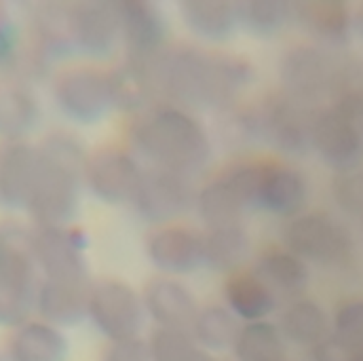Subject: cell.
<instances>
[{
  "label": "cell",
  "instance_id": "obj_1",
  "mask_svg": "<svg viewBox=\"0 0 363 361\" xmlns=\"http://www.w3.org/2000/svg\"><path fill=\"white\" fill-rule=\"evenodd\" d=\"M254 81V64L243 55L167 47L165 104L184 110H224L239 101Z\"/></svg>",
  "mask_w": 363,
  "mask_h": 361
},
{
  "label": "cell",
  "instance_id": "obj_2",
  "mask_svg": "<svg viewBox=\"0 0 363 361\" xmlns=\"http://www.w3.org/2000/svg\"><path fill=\"white\" fill-rule=\"evenodd\" d=\"M133 155L148 161V167L169 170L184 176L196 174L211 159V138L205 125L174 104H157L133 116L129 127Z\"/></svg>",
  "mask_w": 363,
  "mask_h": 361
},
{
  "label": "cell",
  "instance_id": "obj_3",
  "mask_svg": "<svg viewBox=\"0 0 363 361\" xmlns=\"http://www.w3.org/2000/svg\"><path fill=\"white\" fill-rule=\"evenodd\" d=\"M40 170L26 211L36 226H70L79 211L89 155L66 131L49 133L40 144Z\"/></svg>",
  "mask_w": 363,
  "mask_h": 361
},
{
  "label": "cell",
  "instance_id": "obj_4",
  "mask_svg": "<svg viewBox=\"0 0 363 361\" xmlns=\"http://www.w3.org/2000/svg\"><path fill=\"white\" fill-rule=\"evenodd\" d=\"M277 72L281 91L319 108L363 89V64L355 55L315 43H298L285 49Z\"/></svg>",
  "mask_w": 363,
  "mask_h": 361
},
{
  "label": "cell",
  "instance_id": "obj_5",
  "mask_svg": "<svg viewBox=\"0 0 363 361\" xmlns=\"http://www.w3.org/2000/svg\"><path fill=\"white\" fill-rule=\"evenodd\" d=\"M283 248L306 265L342 269L355 256V239L349 226L328 211H304L287 220Z\"/></svg>",
  "mask_w": 363,
  "mask_h": 361
},
{
  "label": "cell",
  "instance_id": "obj_6",
  "mask_svg": "<svg viewBox=\"0 0 363 361\" xmlns=\"http://www.w3.org/2000/svg\"><path fill=\"white\" fill-rule=\"evenodd\" d=\"M245 188L252 209H262L281 218L304 213L308 203V180L294 165L281 161H256L233 167Z\"/></svg>",
  "mask_w": 363,
  "mask_h": 361
},
{
  "label": "cell",
  "instance_id": "obj_7",
  "mask_svg": "<svg viewBox=\"0 0 363 361\" xmlns=\"http://www.w3.org/2000/svg\"><path fill=\"white\" fill-rule=\"evenodd\" d=\"M319 106L306 104L285 91L264 97L258 106L260 140L285 159H304L313 152Z\"/></svg>",
  "mask_w": 363,
  "mask_h": 361
},
{
  "label": "cell",
  "instance_id": "obj_8",
  "mask_svg": "<svg viewBox=\"0 0 363 361\" xmlns=\"http://www.w3.org/2000/svg\"><path fill=\"white\" fill-rule=\"evenodd\" d=\"M144 311L142 296L129 283L121 279H99L91 283L89 319L110 343L140 338Z\"/></svg>",
  "mask_w": 363,
  "mask_h": 361
},
{
  "label": "cell",
  "instance_id": "obj_9",
  "mask_svg": "<svg viewBox=\"0 0 363 361\" xmlns=\"http://www.w3.org/2000/svg\"><path fill=\"white\" fill-rule=\"evenodd\" d=\"M38 283V267L32 250L0 243V326L19 328L30 321Z\"/></svg>",
  "mask_w": 363,
  "mask_h": 361
},
{
  "label": "cell",
  "instance_id": "obj_10",
  "mask_svg": "<svg viewBox=\"0 0 363 361\" xmlns=\"http://www.w3.org/2000/svg\"><path fill=\"white\" fill-rule=\"evenodd\" d=\"M57 108L79 125L99 123L112 108L110 72L93 66H74L64 70L53 83Z\"/></svg>",
  "mask_w": 363,
  "mask_h": 361
},
{
  "label": "cell",
  "instance_id": "obj_11",
  "mask_svg": "<svg viewBox=\"0 0 363 361\" xmlns=\"http://www.w3.org/2000/svg\"><path fill=\"white\" fill-rule=\"evenodd\" d=\"M313 152L334 174L363 167V133L357 118L336 104L319 108Z\"/></svg>",
  "mask_w": 363,
  "mask_h": 361
},
{
  "label": "cell",
  "instance_id": "obj_12",
  "mask_svg": "<svg viewBox=\"0 0 363 361\" xmlns=\"http://www.w3.org/2000/svg\"><path fill=\"white\" fill-rule=\"evenodd\" d=\"M196 192L192 178L178 172L146 167L131 207L140 218L152 224H172L196 203Z\"/></svg>",
  "mask_w": 363,
  "mask_h": 361
},
{
  "label": "cell",
  "instance_id": "obj_13",
  "mask_svg": "<svg viewBox=\"0 0 363 361\" xmlns=\"http://www.w3.org/2000/svg\"><path fill=\"white\" fill-rule=\"evenodd\" d=\"M144 167L138 157L123 148H101L89 155L85 167V184L106 205H125L133 201Z\"/></svg>",
  "mask_w": 363,
  "mask_h": 361
},
{
  "label": "cell",
  "instance_id": "obj_14",
  "mask_svg": "<svg viewBox=\"0 0 363 361\" xmlns=\"http://www.w3.org/2000/svg\"><path fill=\"white\" fill-rule=\"evenodd\" d=\"M32 254L38 271L49 279H89L83 233L72 226H36Z\"/></svg>",
  "mask_w": 363,
  "mask_h": 361
},
{
  "label": "cell",
  "instance_id": "obj_15",
  "mask_svg": "<svg viewBox=\"0 0 363 361\" xmlns=\"http://www.w3.org/2000/svg\"><path fill=\"white\" fill-rule=\"evenodd\" d=\"M291 23L308 36V43L345 49L355 32V13L342 0H298L291 2Z\"/></svg>",
  "mask_w": 363,
  "mask_h": 361
},
{
  "label": "cell",
  "instance_id": "obj_16",
  "mask_svg": "<svg viewBox=\"0 0 363 361\" xmlns=\"http://www.w3.org/2000/svg\"><path fill=\"white\" fill-rule=\"evenodd\" d=\"M74 49L91 60L110 57L121 45V21L116 2H72Z\"/></svg>",
  "mask_w": 363,
  "mask_h": 361
},
{
  "label": "cell",
  "instance_id": "obj_17",
  "mask_svg": "<svg viewBox=\"0 0 363 361\" xmlns=\"http://www.w3.org/2000/svg\"><path fill=\"white\" fill-rule=\"evenodd\" d=\"M146 256L165 277L190 274L205 267V241L190 226L165 224L148 235Z\"/></svg>",
  "mask_w": 363,
  "mask_h": 361
},
{
  "label": "cell",
  "instance_id": "obj_18",
  "mask_svg": "<svg viewBox=\"0 0 363 361\" xmlns=\"http://www.w3.org/2000/svg\"><path fill=\"white\" fill-rule=\"evenodd\" d=\"M121 21V45L127 57H144L167 49L169 21L163 11L148 0L116 2Z\"/></svg>",
  "mask_w": 363,
  "mask_h": 361
},
{
  "label": "cell",
  "instance_id": "obj_19",
  "mask_svg": "<svg viewBox=\"0 0 363 361\" xmlns=\"http://www.w3.org/2000/svg\"><path fill=\"white\" fill-rule=\"evenodd\" d=\"M89 279H49L43 277L36 289L34 309L43 321L55 328H74L89 317Z\"/></svg>",
  "mask_w": 363,
  "mask_h": 361
},
{
  "label": "cell",
  "instance_id": "obj_20",
  "mask_svg": "<svg viewBox=\"0 0 363 361\" xmlns=\"http://www.w3.org/2000/svg\"><path fill=\"white\" fill-rule=\"evenodd\" d=\"M40 170L38 146L19 140L0 144V205L26 209Z\"/></svg>",
  "mask_w": 363,
  "mask_h": 361
},
{
  "label": "cell",
  "instance_id": "obj_21",
  "mask_svg": "<svg viewBox=\"0 0 363 361\" xmlns=\"http://www.w3.org/2000/svg\"><path fill=\"white\" fill-rule=\"evenodd\" d=\"M144 309L157 321L159 328L188 330L192 328L201 304L196 296L176 277H155L146 283Z\"/></svg>",
  "mask_w": 363,
  "mask_h": 361
},
{
  "label": "cell",
  "instance_id": "obj_22",
  "mask_svg": "<svg viewBox=\"0 0 363 361\" xmlns=\"http://www.w3.org/2000/svg\"><path fill=\"white\" fill-rule=\"evenodd\" d=\"M194 207L207 228L245 224L243 220H245L247 211L252 209L250 199L233 170L220 178L207 182L196 192Z\"/></svg>",
  "mask_w": 363,
  "mask_h": 361
},
{
  "label": "cell",
  "instance_id": "obj_23",
  "mask_svg": "<svg viewBox=\"0 0 363 361\" xmlns=\"http://www.w3.org/2000/svg\"><path fill=\"white\" fill-rule=\"evenodd\" d=\"M30 43L51 62L77 53L72 30V4L40 2L30 15Z\"/></svg>",
  "mask_w": 363,
  "mask_h": 361
},
{
  "label": "cell",
  "instance_id": "obj_24",
  "mask_svg": "<svg viewBox=\"0 0 363 361\" xmlns=\"http://www.w3.org/2000/svg\"><path fill=\"white\" fill-rule=\"evenodd\" d=\"M180 15L186 28L207 43H224L241 28L239 4L230 0H184Z\"/></svg>",
  "mask_w": 363,
  "mask_h": 361
},
{
  "label": "cell",
  "instance_id": "obj_25",
  "mask_svg": "<svg viewBox=\"0 0 363 361\" xmlns=\"http://www.w3.org/2000/svg\"><path fill=\"white\" fill-rule=\"evenodd\" d=\"M226 306L243 321H267L279 306V296L256 271H239L228 277L224 287Z\"/></svg>",
  "mask_w": 363,
  "mask_h": 361
},
{
  "label": "cell",
  "instance_id": "obj_26",
  "mask_svg": "<svg viewBox=\"0 0 363 361\" xmlns=\"http://www.w3.org/2000/svg\"><path fill=\"white\" fill-rule=\"evenodd\" d=\"M279 330L291 345L313 349L332 334V317L313 298H296L287 302L279 317Z\"/></svg>",
  "mask_w": 363,
  "mask_h": 361
},
{
  "label": "cell",
  "instance_id": "obj_27",
  "mask_svg": "<svg viewBox=\"0 0 363 361\" xmlns=\"http://www.w3.org/2000/svg\"><path fill=\"white\" fill-rule=\"evenodd\" d=\"M9 353L17 361H66L68 340L60 328L47 321H26L15 328L9 345Z\"/></svg>",
  "mask_w": 363,
  "mask_h": 361
},
{
  "label": "cell",
  "instance_id": "obj_28",
  "mask_svg": "<svg viewBox=\"0 0 363 361\" xmlns=\"http://www.w3.org/2000/svg\"><path fill=\"white\" fill-rule=\"evenodd\" d=\"M256 272L267 281V285L279 296V300H296L302 298V291L308 285L311 271L308 265L298 258L287 248L267 250L256 265Z\"/></svg>",
  "mask_w": 363,
  "mask_h": 361
},
{
  "label": "cell",
  "instance_id": "obj_29",
  "mask_svg": "<svg viewBox=\"0 0 363 361\" xmlns=\"http://www.w3.org/2000/svg\"><path fill=\"white\" fill-rule=\"evenodd\" d=\"M40 108L32 91L17 81L0 83V138L2 142L23 140L38 123Z\"/></svg>",
  "mask_w": 363,
  "mask_h": 361
},
{
  "label": "cell",
  "instance_id": "obj_30",
  "mask_svg": "<svg viewBox=\"0 0 363 361\" xmlns=\"http://www.w3.org/2000/svg\"><path fill=\"white\" fill-rule=\"evenodd\" d=\"M205 241V267L216 272H239L241 265L252 252V239L245 224L207 228L203 235Z\"/></svg>",
  "mask_w": 363,
  "mask_h": 361
},
{
  "label": "cell",
  "instance_id": "obj_31",
  "mask_svg": "<svg viewBox=\"0 0 363 361\" xmlns=\"http://www.w3.org/2000/svg\"><path fill=\"white\" fill-rule=\"evenodd\" d=\"M243 326H239V317L222 304H207L201 306L190 334L192 338L207 351H226L235 349Z\"/></svg>",
  "mask_w": 363,
  "mask_h": 361
},
{
  "label": "cell",
  "instance_id": "obj_32",
  "mask_svg": "<svg viewBox=\"0 0 363 361\" xmlns=\"http://www.w3.org/2000/svg\"><path fill=\"white\" fill-rule=\"evenodd\" d=\"M237 361H285L287 340L271 321L245 323L235 343Z\"/></svg>",
  "mask_w": 363,
  "mask_h": 361
},
{
  "label": "cell",
  "instance_id": "obj_33",
  "mask_svg": "<svg viewBox=\"0 0 363 361\" xmlns=\"http://www.w3.org/2000/svg\"><path fill=\"white\" fill-rule=\"evenodd\" d=\"M239 23L254 38H277L291 23V2L245 0L239 2Z\"/></svg>",
  "mask_w": 363,
  "mask_h": 361
},
{
  "label": "cell",
  "instance_id": "obj_34",
  "mask_svg": "<svg viewBox=\"0 0 363 361\" xmlns=\"http://www.w3.org/2000/svg\"><path fill=\"white\" fill-rule=\"evenodd\" d=\"M222 118L218 125L220 142L228 148H245L260 140V116L258 106H245L241 101L220 110Z\"/></svg>",
  "mask_w": 363,
  "mask_h": 361
},
{
  "label": "cell",
  "instance_id": "obj_35",
  "mask_svg": "<svg viewBox=\"0 0 363 361\" xmlns=\"http://www.w3.org/2000/svg\"><path fill=\"white\" fill-rule=\"evenodd\" d=\"M155 361H213L188 330L157 328L150 338Z\"/></svg>",
  "mask_w": 363,
  "mask_h": 361
},
{
  "label": "cell",
  "instance_id": "obj_36",
  "mask_svg": "<svg viewBox=\"0 0 363 361\" xmlns=\"http://www.w3.org/2000/svg\"><path fill=\"white\" fill-rule=\"evenodd\" d=\"M332 334L353 351L363 349V298L345 300L332 317Z\"/></svg>",
  "mask_w": 363,
  "mask_h": 361
},
{
  "label": "cell",
  "instance_id": "obj_37",
  "mask_svg": "<svg viewBox=\"0 0 363 361\" xmlns=\"http://www.w3.org/2000/svg\"><path fill=\"white\" fill-rule=\"evenodd\" d=\"M332 199L336 201L342 213L353 216V218H363V167L334 174Z\"/></svg>",
  "mask_w": 363,
  "mask_h": 361
},
{
  "label": "cell",
  "instance_id": "obj_38",
  "mask_svg": "<svg viewBox=\"0 0 363 361\" xmlns=\"http://www.w3.org/2000/svg\"><path fill=\"white\" fill-rule=\"evenodd\" d=\"M104 361H155V357H152L150 343L142 338H133L123 343H110Z\"/></svg>",
  "mask_w": 363,
  "mask_h": 361
},
{
  "label": "cell",
  "instance_id": "obj_39",
  "mask_svg": "<svg viewBox=\"0 0 363 361\" xmlns=\"http://www.w3.org/2000/svg\"><path fill=\"white\" fill-rule=\"evenodd\" d=\"M353 349L347 347L338 336L330 334L325 340H321L317 347L311 349L313 361H349L353 357Z\"/></svg>",
  "mask_w": 363,
  "mask_h": 361
},
{
  "label": "cell",
  "instance_id": "obj_40",
  "mask_svg": "<svg viewBox=\"0 0 363 361\" xmlns=\"http://www.w3.org/2000/svg\"><path fill=\"white\" fill-rule=\"evenodd\" d=\"M334 104H336V106H342L345 110H349V112L357 118V123H359L363 133V89L347 93L345 97L336 99Z\"/></svg>",
  "mask_w": 363,
  "mask_h": 361
},
{
  "label": "cell",
  "instance_id": "obj_41",
  "mask_svg": "<svg viewBox=\"0 0 363 361\" xmlns=\"http://www.w3.org/2000/svg\"><path fill=\"white\" fill-rule=\"evenodd\" d=\"M355 32H359L363 38V6L357 11V15H355Z\"/></svg>",
  "mask_w": 363,
  "mask_h": 361
},
{
  "label": "cell",
  "instance_id": "obj_42",
  "mask_svg": "<svg viewBox=\"0 0 363 361\" xmlns=\"http://www.w3.org/2000/svg\"><path fill=\"white\" fill-rule=\"evenodd\" d=\"M0 361H17V360L9 353V349H2V351H0Z\"/></svg>",
  "mask_w": 363,
  "mask_h": 361
},
{
  "label": "cell",
  "instance_id": "obj_43",
  "mask_svg": "<svg viewBox=\"0 0 363 361\" xmlns=\"http://www.w3.org/2000/svg\"><path fill=\"white\" fill-rule=\"evenodd\" d=\"M349 361H363V349L362 351H355V353H353V357H351Z\"/></svg>",
  "mask_w": 363,
  "mask_h": 361
}]
</instances>
